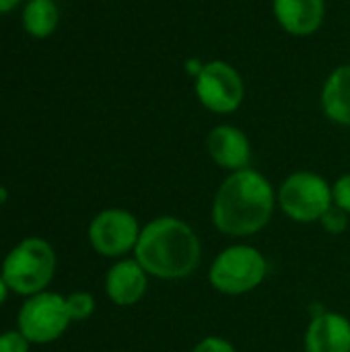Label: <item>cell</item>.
<instances>
[{
    "label": "cell",
    "instance_id": "obj_8",
    "mask_svg": "<svg viewBox=\"0 0 350 352\" xmlns=\"http://www.w3.org/2000/svg\"><path fill=\"white\" fill-rule=\"evenodd\" d=\"M138 221L132 212L122 208H107L99 212L89 225V241L93 250L105 258H120L132 252L140 237Z\"/></svg>",
    "mask_w": 350,
    "mask_h": 352
},
{
    "label": "cell",
    "instance_id": "obj_3",
    "mask_svg": "<svg viewBox=\"0 0 350 352\" xmlns=\"http://www.w3.org/2000/svg\"><path fill=\"white\" fill-rule=\"evenodd\" d=\"M56 270V254L52 245L39 237H27L17 243L2 262V278L17 295H37L52 283Z\"/></svg>",
    "mask_w": 350,
    "mask_h": 352
},
{
    "label": "cell",
    "instance_id": "obj_17",
    "mask_svg": "<svg viewBox=\"0 0 350 352\" xmlns=\"http://www.w3.org/2000/svg\"><path fill=\"white\" fill-rule=\"evenodd\" d=\"M332 200H334V206L342 208L344 212L350 214V173L340 175L334 186H332Z\"/></svg>",
    "mask_w": 350,
    "mask_h": 352
},
{
    "label": "cell",
    "instance_id": "obj_13",
    "mask_svg": "<svg viewBox=\"0 0 350 352\" xmlns=\"http://www.w3.org/2000/svg\"><path fill=\"white\" fill-rule=\"evenodd\" d=\"M320 103L330 122L350 128V64H340L328 74L322 87Z\"/></svg>",
    "mask_w": 350,
    "mask_h": 352
},
{
    "label": "cell",
    "instance_id": "obj_7",
    "mask_svg": "<svg viewBox=\"0 0 350 352\" xmlns=\"http://www.w3.org/2000/svg\"><path fill=\"white\" fill-rule=\"evenodd\" d=\"M66 297L41 291L31 295L19 311V332L31 344H50L70 326Z\"/></svg>",
    "mask_w": 350,
    "mask_h": 352
},
{
    "label": "cell",
    "instance_id": "obj_22",
    "mask_svg": "<svg viewBox=\"0 0 350 352\" xmlns=\"http://www.w3.org/2000/svg\"><path fill=\"white\" fill-rule=\"evenodd\" d=\"M19 4V0H0V14L2 12H8L10 8H14Z\"/></svg>",
    "mask_w": 350,
    "mask_h": 352
},
{
    "label": "cell",
    "instance_id": "obj_5",
    "mask_svg": "<svg viewBox=\"0 0 350 352\" xmlns=\"http://www.w3.org/2000/svg\"><path fill=\"white\" fill-rule=\"evenodd\" d=\"M278 206L295 223H316L324 212L334 204L332 186L326 177L314 171H295L291 173L276 194Z\"/></svg>",
    "mask_w": 350,
    "mask_h": 352
},
{
    "label": "cell",
    "instance_id": "obj_10",
    "mask_svg": "<svg viewBox=\"0 0 350 352\" xmlns=\"http://www.w3.org/2000/svg\"><path fill=\"white\" fill-rule=\"evenodd\" d=\"M278 27L293 37L316 35L326 19V0H272Z\"/></svg>",
    "mask_w": 350,
    "mask_h": 352
},
{
    "label": "cell",
    "instance_id": "obj_11",
    "mask_svg": "<svg viewBox=\"0 0 350 352\" xmlns=\"http://www.w3.org/2000/svg\"><path fill=\"white\" fill-rule=\"evenodd\" d=\"M305 352H350V320L336 311L316 314L305 330Z\"/></svg>",
    "mask_w": 350,
    "mask_h": 352
},
{
    "label": "cell",
    "instance_id": "obj_2",
    "mask_svg": "<svg viewBox=\"0 0 350 352\" xmlns=\"http://www.w3.org/2000/svg\"><path fill=\"white\" fill-rule=\"evenodd\" d=\"M202 248L194 229L177 217H159L142 227L134 248L136 262L149 276L179 280L200 264Z\"/></svg>",
    "mask_w": 350,
    "mask_h": 352
},
{
    "label": "cell",
    "instance_id": "obj_21",
    "mask_svg": "<svg viewBox=\"0 0 350 352\" xmlns=\"http://www.w3.org/2000/svg\"><path fill=\"white\" fill-rule=\"evenodd\" d=\"M8 291H10V289H8L6 280H4V278H2V274H0V305L6 301V295H8Z\"/></svg>",
    "mask_w": 350,
    "mask_h": 352
},
{
    "label": "cell",
    "instance_id": "obj_18",
    "mask_svg": "<svg viewBox=\"0 0 350 352\" xmlns=\"http://www.w3.org/2000/svg\"><path fill=\"white\" fill-rule=\"evenodd\" d=\"M29 340L19 332H4L0 334V352H29Z\"/></svg>",
    "mask_w": 350,
    "mask_h": 352
},
{
    "label": "cell",
    "instance_id": "obj_19",
    "mask_svg": "<svg viewBox=\"0 0 350 352\" xmlns=\"http://www.w3.org/2000/svg\"><path fill=\"white\" fill-rule=\"evenodd\" d=\"M192 352H237L235 351V346L229 342V340H225V338H221V336H206V338H202Z\"/></svg>",
    "mask_w": 350,
    "mask_h": 352
},
{
    "label": "cell",
    "instance_id": "obj_16",
    "mask_svg": "<svg viewBox=\"0 0 350 352\" xmlns=\"http://www.w3.org/2000/svg\"><path fill=\"white\" fill-rule=\"evenodd\" d=\"M349 212H344L342 208H338V206L332 204L324 212V217L320 219V223H322V227H324L326 233H330V235H342L349 229Z\"/></svg>",
    "mask_w": 350,
    "mask_h": 352
},
{
    "label": "cell",
    "instance_id": "obj_15",
    "mask_svg": "<svg viewBox=\"0 0 350 352\" xmlns=\"http://www.w3.org/2000/svg\"><path fill=\"white\" fill-rule=\"evenodd\" d=\"M66 305H68V314L72 322H85L93 316L95 311V299L89 293H72L66 297Z\"/></svg>",
    "mask_w": 350,
    "mask_h": 352
},
{
    "label": "cell",
    "instance_id": "obj_12",
    "mask_svg": "<svg viewBox=\"0 0 350 352\" xmlns=\"http://www.w3.org/2000/svg\"><path fill=\"white\" fill-rule=\"evenodd\" d=\"M149 287V274L146 270L134 260H120L113 264L105 276V291L107 297L120 305V307H130L136 305Z\"/></svg>",
    "mask_w": 350,
    "mask_h": 352
},
{
    "label": "cell",
    "instance_id": "obj_4",
    "mask_svg": "<svg viewBox=\"0 0 350 352\" xmlns=\"http://www.w3.org/2000/svg\"><path fill=\"white\" fill-rule=\"evenodd\" d=\"M268 274V262L252 245H229L212 262L208 283L223 295H245L258 289Z\"/></svg>",
    "mask_w": 350,
    "mask_h": 352
},
{
    "label": "cell",
    "instance_id": "obj_1",
    "mask_svg": "<svg viewBox=\"0 0 350 352\" xmlns=\"http://www.w3.org/2000/svg\"><path fill=\"white\" fill-rule=\"evenodd\" d=\"M276 194L272 184L256 169L245 167L229 173L212 200V225L231 237H248L262 231L274 212Z\"/></svg>",
    "mask_w": 350,
    "mask_h": 352
},
{
    "label": "cell",
    "instance_id": "obj_14",
    "mask_svg": "<svg viewBox=\"0 0 350 352\" xmlns=\"http://www.w3.org/2000/svg\"><path fill=\"white\" fill-rule=\"evenodd\" d=\"M60 21L54 0H31L23 10V27L33 37H47L56 31Z\"/></svg>",
    "mask_w": 350,
    "mask_h": 352
},
{
    "label": "cell",
    "instance_id": "obj_6",
    "mask_svg": "<svg viewBox=\"0 0 350 352\" xmlns=\"http://www.w3.org/2000/svg\"><path fill=\"white\" fill-rule=\"evenodd\" d=\"M194 93L198 103L210 113L229 116L241 107L245 99V82L233 64L225 60H208L194 78Z\"/></svg>",
    "mask_w": 350,
    "mask_h": 352
},
{
    "label": "cell",
    "instance_id": "obj_9",
    "mask_svg": "<svg viewBox=\"0 0 350 352\" xmlns=\"http://www.w3.org/2000/svg\"><path fill=\"white\" fill-rule=\"evenodd\" d=\"M206 151L217 167L231 173L250 167L252 161V144L248 134L231 124H219L208 132Z\"/></svg>",
    "mask_w": 350,
    "mask_h": 352
},
{
    "label": "cell",
    "instance_id": "obj_20",
    "mask_svg": "<svg viewBox=\"0 0 350 352\" xmlns=\"http://www.w3.org/2000/svg\"><path fill=\"white\" fill-rule=\"evenodd\" d=\"M202 66H204V62H202L200 58H190V60L186 62V72H188L192 78H196V76L200 74Z\"/></svg>",
    "mask_w": 350,
    "mask_h": 352
}]
</instances>
